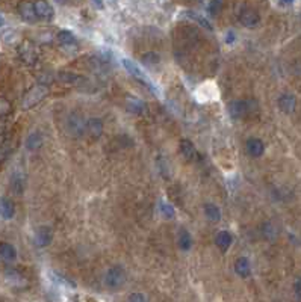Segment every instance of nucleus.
Instances as JSON below:
<instances>
[{
  "label": "nucleus",
  "mask_w": 301,
  "mask_h": 302,
  "mask_svg": "<svg viewBox=\"0 0 301 302\" xmlns=\"http://www.w3.org/2000/svg\"><path fill=\"white\" fill-rule=\"evenodd\" d=\"M235 32H227V38H226V43L227 44H232L233 41H235Z\"/></svg>",
  "instance_id": "f704fd0d"
},
{
  "label": "nucleus",
  "mask_w": 301,
  "mask_h": 302,
  "mask_svg": "<svg viewBox=\"0 0 301 302\" xmlns=\"http://www.w3.org/2000/svg\"><path fill=\"white\" fill-rule=\"evenodd\" d=\"M297 106V98L292 94H282L278 98V108L285 113H292Z\"/></svg>",
  "instance_id": "9b49d317"
},
{
  "label": "nucleus",
  "mask_w": 301,
  "mask_h": 302,
  "mask_svg": "<svg viewBox=\"0 0 301 302\" xmlns=\"http://www.w3.org/2000/svg\"><path fill=\"white\" fill-rule=\"evenodd\" d=\"M257 110L256 100H235L229 105V113L235 119H242L254 115Z\"/></svg>",
  "instance_id": "f257e3e1"
},
{
  "label": "nucleus",
  "mask_w": 301,
  "mask_h": 302,
  "mask_svg": "<svg viewBox=\"0 0 301 302\" xmlns=\"http://www.w3.org/2000/svg\"><path fill=\"white\" fill-rule=\"evenodd\" d=\"M68 130L76 136L82 135L87 132V119H84V116L79 113H71L68 116Z\"/></svg>",
  "instance_id": "6e6552de"
},
{
  "label": "nucleus",
  "mask_w": 301,
  "mask_h": 302,
  "mask_svg": "<svg viewBox=\"0 0 301 302\" xmlns=\"http://www.w3.org/2000/svg\"><path fill=\"white\" fill-rule=\"evenodd\" d=\"M18 56H20V59H22L25 64L32 65V64L36 62V59H38L36 47L30 41H23L22 44L18 46Z\"/></svg>",
  "instance_id": "20e7f679"
},
{
  "label": "nucleus",
  "mask_w": 301,
  "mask_h": 302,
  "mask_svg": "<svg viewBox=\"0 0 301 302\" xmlns=\"http://www.w3.org/2000/svg\"><path fill=\"white\" fill-rule=\"evenodd\" d=\"M245 147H247V151H248V154H250L251 157H260V156L264 154V151H265L264 142H262L260 139H257V137H250V139H247Z\"/></svg>",
  "instance_id": "ddd939ff"
},
{
  "label": "nucleus",
  "mask_w": 301,
  "mask_h": 302,
  "mask_svg": "<svg viewBox=\"0 0 301 302\" xmlns=\"http://www.w3.org/2000/svg\"><path fill=\"white\" fill-rule=\"evenodd\" d=\"M159 60H160L159 55H156L153 52H149V53L143 55V62H146V64H157Z\"/></svg>",
  "instance_id": "7c9ffc66"
},
{
  "label": "nucleus",
  "mask_w": 301,
  "mask_h": 302,
  "mask_svg": "<svg viewBox=\"0 0 301 302\" xmlns=\"http://www.w3.org/2000/svg\"><path fill=\"white\" fill-rule=\"evenodd\" d=\"M126 108H127L129 112H132V113H135V115H139V113L144 110V103H143L139 98L127 97V100H126Z\"/></svg>",
  "instance_id": "a211bd4d"
},
{
  "label": "nucleus",
  "mask_w": 301,
  "mask_h": 302,
  "mask_svg": "<svg viewBox=\"0 0 301 302\" xmlns=\"http://www.w3.org/2000/svg\"><path fill=\"white\" fill-rule=\"evenodd\" d=\"M180 153L183 154L186 160H192L195 157V147L192 145L189 139H183L182 142H180Z\"/></svg>",
  "instance_id": "aec40b11"
},
{
  "label": "nucleus",
  "mask_w": 301,
  "mask_h": 302,
  "mask_svg": "<svg viewBox=\"0 0 301 302\" xmlns=\"http://www.w3.org/2000/svg\"><path fill=\"white\" fill-rule=\"evenodd\" d=\"M215 242H216V247L223 252H226L229 249V247L232 245V236L227 231H219L215 237Z\"/></svg>",
  "instance_id": "dca6fc26"
},
{
  "label": "nucleus",
  "mask_w": 301,
  "mask_h": 302,
  "mask_svg": "<svg viewBox=\"0 0 301 302\" xmlns=\"http://www.w3.org/2000/svg\"><path fill=\"white\" fill-rule=\"evenodd\" d=\"M41 145H43V136H41V133H38V132L30 133L29 137L26 139V147H28V150H30V151L38 150Z\"/></svg>",
  "instance_id": "6ab92c4d"
},
{
  "label": "nucleus",
  "mask_w": 301,
  "mask_h": 302,
  "mask_svg": "<svg viewBox=\"0 0 301 302\" xmlns=\"http://www.w3.org/2000/svg\"><path fill=\"white\" fill-rule=\"evenodd\" d=\"M9 112H11V103L8 102L6 98L0 97V118L5 116V115H8Z\"/></svg>",
  "instance_id": "c756f323"
},
{
  "label": "nucleus",
  "mask_w": 301,
  "mask_h": 302,
  "mask_svg": "<svg viewBox=\"0 0 301 302\" xmlns=\"http://www.w3.org/2000/svg\"><path fill=\"white\" fill-rule=\"evenodd\" d=\"M179 247L180 249L183 251H189L191 247H192V237L189 234V231L186 230H180L179 231Z\"/></svg>",
  "instance_id": "412c9836"
},
{
  "label": "nucleus",
  "mask_w": 301,
  "mask_h": 302,
  "mask_svg": "<svg viewBox=\"0 0 301 302\" xmlns=\"http://www.w3.org/2000/svg\"><path fill=\"white\" fill-rule=\"evenodd\" d=\"M126 283V271L121 266H112L105 276V284L108 289L117 290L120 287H123Z\"/></svg>",
  "instance_id": "7ed1b4c3"
},
{
  "label": "nucleus",
  "mask_w": 301,
  "mask_h": 302,
  "mask_svg": "<svg viewBox=\"0 0 301 302\" xmlns=\"http://www.w3.org/2000/svg\"><path fill=\"white\" fill-rule=\"evenodd\" d=\"M18 14L22 17L25 22L28 23H35L38 17H36V12H35V6L32 2H22L18 3Z\"/></svg>",
  "instance_id": "1a4fd4ad"
},
{
  "label": "nucleus",
  "mask_w": 301,
  "mask_h": 302,
  "mask_svg": "<svg viewBox=\"0 0 301 302\" xmlns=\"http://www.w3.org/2000/svg\"><path fill=\"white\" fill-rule=\"evenodd\" d=\"M52 239H53V231L50 227L47 225H43V227H39L36 228L35 231V236H33V242H35V245L38 248H46L52 244Z\"/></svg>",
  "instance_id": "423d86ee"
},
{
  "label": "nucleus",
  "mask_w": 301,
  "mask_h": 302,
  "mask_svg": "<svg viewBox=\"0 0 301 302\" xmlns=\"http://www.w3.org/2000/svg\"><path fill=\"white\" fill-rule=\"evenodd\" d=\"M159 212L160 215H162L165 219H173L174 215H176V210L171 204L165 203V201H162V203H159Z\"/></svg>",
  "instance_id": "393cba45"
},
{
  "label": "nucleus",
  "mask_w": 301,
  "mask_h": 302,
  "mask_svg": "<svg viewBox=\"0 0 301 302\" xmlns=\"http://www.w3.org/2000/svg\"><path fill=\"white\" fill-rule=\"evenodd\" d=\"M49 94V88L46 85H35L32 86L23 97V102H22V108L23 109H30L33 106H36L39 102L47 97Z\"/></svg>",
  "instance_id": "f03ea898"
},
{
  "label": "nucleus",
  "mask_w": 301,
  "mask_h": 302,
  "mask_svg": "<svg viewBox=\"0 0 301 302\" xmlns=\"http://www.w3.org/2000/svg\"><path fill=\"white\" fill-rule=\"evenodd\" d=\"M5 275H6V279L11 281L14 286H22V284H25V276L20 274L18 271H15V269H8V271L5 272Z\"/></svg>",
  "instance_id": "5701e85b"
},
{
  "label": "nucleus",
  "mask_w": 301,
  "mask_h": 302,
  "mask_svg": "<svg viewBox=\"0 0 301 302\" xmlns=\"http://www.w3.org/2000/svg\"><path fill=\"white\" fill-rule=\"evenodd\" d=\"M11 188L15 193H22L23 189H25V180H23V175L22 174H14L12 175V180H11Z\"/></svg>",
  "instance_id": "b1692460"
},
{
  "label": "nucleus",
  "mask_w": 301,
  "mask_h": 302,
  "mask_svg": "<svg viewBox=\"0 0 301 302\" xmlns=\"http://www.w3.org/2000/svg\"><path fill=\"white\" fill-rule=\"evenodd\" d=\"M15 215V206L9 198H0V216L3 219H11Z\"/></svg>",
  "instance_id": "4468645a"
},
{
  "label": "nucleus",
  "mask_w": 301,
  "mask_h": 302,
  "mask_svg": "<svg viewBox=\"0 0 301 302\" xmlns=\"http://www.w3.org/2000/svg\"><path fill=\"white\" fill-rule=\"evenodd\" d=\"M0 257L6 261H14L17 258V249L11 245V244H0Z\"/></svg>",
  "instance_id": "f3484780"
},
{
  "label": "nucleus",
  "mask_w": 301,
  "mask_h": 302,
  "mask_svg": "<svg viewBox=\"0 0 301 302\" xmlns=\"http://www.w3.org/2000/svg\"><path fill=\"white\" fill-rule=\"evenodd\" d=\"M188 15L192 18V20H195V22H198L200 25H202L203 27H206V29H209V30H212V26H211V23L208 22V20L205 18V17H202L200 14H194V12H188Z\"/></svg>",
  "instance_id": "cd10ccee"
},
{
  "label": "nucleus",
  "mask_w": 301,
  "mask_h": 302,
  "mask_svg": "<svg viewBox=\"0 0 301 302\" xmlns=\"http://www.w3.org/2000/svg\"><path fill=\"white\" fill-rule=\"evenodd\" d=\"M235 272H236L239 276L247 278V276L250 275V272H251L248 258H245V257H239V258L235 261Z\"/></svg>",
  "instance_id": "2eb2a0df"
},
{
  "label": "nucleus",
  "mask_w": 301,
  "mask_h": 302,
  "mask_svg": "<svg viewBox=\"0 0 301 302\" xmlns=\"http://www.w3.org/2000/svg\"><path fill=\"white\" fill-rule=\"evenodd\" d=\"M33 6H35V12H36L38 20H44V22H50V20L53 18L55 11H53V8H52L50 3H47V2H35Z\"/></svg>",
  "instance_id": "9d476101"
},
{
  "label": "nucleus",
  "mask_w": 301,
  "mask_h": 302,
  "mask_svg": "<svg viewBox=\"0 0 301 302\" xmlns=\"http://www.w3.org/2000/svg\"><path fill=\"white\" fill-rule=\"evenodd\" d=\"M94 5H95V6H98V8H102V6H103V3H102V2H94Z\"/></svg>",
  "instance_id": "4c0bfd02"
},
{
  "label": "nucleus",
  "mask_w": 301,
  "mask_h": 302,
  "mask_svg": "<svg viewBox=\"0 0 301 302\" xmlns=\"http://www.w3.org/2000/svg\"><path fill=\"white\" fill-rule=\"evenodd\" d=\"M9 153H11V144L9 142H3L2 145H0V165L5 162L6 157L9 156Z\"/></svg>",
  "instance_id": "c85d7f7f"
},
{
  "label": "nucleus",
  "mask_w": 301,
  "mask_h": 302,
  "mask_svg": "<svg viewBox=\"0 0 301 302\" xmlns=\"http://www.w3.org/2000/svg\"><path fill=\"white\" fill-rule=\"evenodd\" d=\"M121 64L124 65V68L133 76V77H136L138 80H141V82H144V85H147L150 89H153L154 91V86H153V83L150 82V79L141 71V68H139L133 60H130V59H127V57H124L123 60H121Z\"/></svg>",
  "instance_id": "39448f33"
},
{
  "label": "nucleus",
  "mask_w": 301,
  "mask_h": 302,
  "mask_svg": "<svg viewBox=\"0 0 301 302\" xmlns=\"http://www.w3.org/2000/svg\"><path fill=\"white\" fill-rule=\"evenodd\" d=\"M223 2H209L208 3V9H209V12L212 14V15H216L219 11H221V8H223Z\"/></svg>",
  "instance_id": "2f4dec72"
},
{
  "label": "nucleus",
  "mask_w": 301,
  "mask_h": 302,
  "mask_svg": "<svg viewBox=\"0 0 301 302\" xmlns=\"http://www.w3.org/2000/svg\"><path fill=\"white\" fill-rule=\"evenodd\" d=\"M127 302H147V298L143 293H132L129 295Z\"/></svg>",
  "instance_id": "473e14b6"
},
{
  "label": "nucleus",
  "mask_w": 301,
  "mask_h": 302,
  "mask_svg": "<svg viewBox=\"0 0 301 302\" xmlns=\"http://www.w3.org/2000/svg\"><path fill=\"white\" fill-rule=\"evenodd\" d=\"M58 41L65 46H71L74 44V35L70 30H61L58 33Z\"/></svg>",
  "instance_id": "a878e982"
},
{
  "label": "nucleus",
  "mask_w": 301,
  "mask_h": 302,
  "mask_svg": "<svg viewBox=\"0 0 301 302\" xmlns=\"http://www.w3.org/2000/svg\"><path fill=\"white\" fill-rule=\"evenodd\" d=\"M278 6H292V2H278Z\"/></svg>",
  "instance_id": "c9c22d12"
},
{
  "label": "nucleus",
  "mask_w": 301,
  "mask_h": 302,
  "mask_svg": "<svg viewBox=\"0 0 301 302\" xmlns=\"http://www.w3.org/2000/svg\"><path fill=\"white\" fill-rule=\"evenodd\" d=\"M294 292H295L297 299L301 302V276H298V278L295 279V283H294Z\"/></svg>",
  "instance_id": "72a5a7b5"
},
{
  "label": "nucleus",
  "mask_w": 301,
  "mask_h": 302,
  "mask_svg": "<svg viewBox=\"0 0 301 302\" xmlns=\"http://www.w3.org/2000/svg\"><path fill=\"white\" fill-rule=\"evenodd\" d=\"M205 215L209 220H212V222H218V220L221 219V212H219V209L215 204H206Z\"/></svg>",
  "instance_id": "4be33fe9"
},
{
  "label": "nucleus",
  "mask_w": 301,
  "mask_h": 302,
  "mask_svg": "<svg viewBox=\"0 0 301 302\" xmlns=\"http://www.w3.org/2000/svg\"><path fill=\"white\" fill-rule=\"evenodd\" d=\"M87 133L92 139H98L103 133V123L100 118H90L87 121Z\"/></svg>",
  "instance_id": "f8f14e48"
},
{
  "label": "nucleus",
  "mask_w": 301,
  "mask_h": 302,
  "mask_svg": "<svg viewBox=\"0 0 301 302\" xmlns=\"http://www.w3.org/2000/svg\"><path fill=\"white\" fill-rule=\"evenodd\" d=\"M239 22H241V25L245 26V27H248V29H254V27H257L259 23H260V15H259L254 9L247 8V9H244V11H241V14H239Z\"/></svg>",
  "instance_id": "0eeeda50"
},
{
  "label": "nucleus",
  "mask_w": 301,
  "mask_h": 302,
  "mask_svg": "<svg viewBox=\"0 0 301 302\" xmlns=\"http://www.w3.org/2000/svg\"><path fill=\"white\" fill-rule=\"evenodd\" d=\"M58 77H59V80H62V82H65V83H71V85H76L79 80H82V77H80V76L73 74V73H67V71L59 73Z\"/></svg>",
  "instance_id": "bb28decb"
},
{
  "label": "nucleus",
  "mask_w": 301,
  "mask_h": 302,
  "mask_svg": "<svg viewBox=\"0 0 301 302\" xmlns=\"http://www.w3.org/2000/svg\"><path fill=\"white\" fill-rule=\"evenodd\" d=\"M5 25V18L2 17V15H0V27H2Z\"/></svg>",
  "instance_id": "e433bc0d"
}]
</instances>
